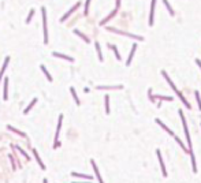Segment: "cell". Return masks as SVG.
Here are the masks:
<instances>
[{"label":"cell","mask_w":201,"mask_h":183,"mask_svg":"<svg viewBox=\"0 0 201 183\" xmlns=\"http://www.w3.org/2000/svg\"><path fill=\"white\" fill-rule=\"evenodd\" d=\"M7 86H8V78L4 79V94H3L4 100H7Z\"/></svg>","instance_id":"23"},{"label":"cell","mask_w":201,"mask_h":183,"mask_svg":"<svg viewBox=\"0 0 201 183\" xmlns=\"http://www.w3.org/2000/svg\"><path fill=\"white\" fill-rule=\"evenodd\" d=\"M156 155H157V157H159V163H160V167H161L163 176H167V170H166L164 161H163V158H161V153H160V150H159V149H157V150H156Z\"/></svg>","instance_id":"6"},{"label":"cell","mask_w":201,"mask_h":183,"mask_svg":"<svg viewBox=\"0 0 201 183\" xmlns=\"http://www.w3.org/2000/svg\"><path fill=\"white\" fill-rule=\"evenodd\" d=\"M7 128H8V130H11V131H14V133H17V134H19V135H21V137H26V134H25V133L19 131V130H17V128H14V127H11V126H8Z\"/></svg>","instance_id":"25"},{"label":"cell","mask_w":201,"mask_h":183,"mask_svg":"<svg viewBox=\"0 0 201 183\" xmlns=\"http://www.w3.org/2000/svg\"><path fill=\"white\" fill-rule=\"evenodd\" d=\"M155 6H156V0H152V3H151V15H149V26L153 25V18H155Z\"/></svg>","instance_id":"7"},{"label":"cell","mask_w":201,"mask_h":183,"mask_svg":"<svg viewBox=\"0 0 201 183\" xmlns=\"http://www.w3.org/2000/svg\"><path fill=\"white\" fill-rule=\"evenodd\" d=\"M44 183H48V182H47V179H45V180H44Z\"/></svg>","instance_id":"36"},{"label":"cell","mask_w":201,"mask_h":183,"mask_svg":"<svg viewBox=\"0 0 201 183\" xmlns=\"http://www.w3.org/2000/svg\"><path fill=\"white\" fill-rule=\"evenodd\" d=\"M136 51H137V45L134 44L133 47H131V51H130V55H129V59H127V62H126V64L127 66H130V63H131V60H133V56H134V54H136Z\"/></svg>","instance_id":"11"},{"label":"cell","mask_w":201,"mask_h":183,"mask_svg":"<svg viewBox=\"0 0 201 183\" xmlns=\"http://www.w3.org/2000/svg\"><path fill=\"white\" fill-rule=\"evenodd\" d=\"M71 175H73V176H77V178H84V179H92V176H89V175H84V174H77V172H73Z\"/></svg>","instance_id":"22"},{"label":"cell","mask_w":201,"mask_h":183,"mask_svg":"<svg viewBox=\"0 0 201 183\" xmlns=\"http://www.w3.org/2000/svg\"><path fill=\"white\" fill-rule=\"evenodd\" d=\"M116 12H118V8H116V10H114V11H112L111 14H109V15H108L107 18H105L104 21H101V22H100V25H105V23H107V22L109 21V19H111V18H114L115 15H116Z\"/></svg>","instance_id":"12"},{"label":"cell","mask_w":201,"mask_h":183,"mask_svg":"<svg viewBox=\"0 0 201 183\" xmlns=\"http://www.w3.org/2000/svg\"><path fill=\"white\" fill-rule=\"evenodd\" d=\"M70 91H71V94H73V97H74V101H75V104H77V105H79L81 103H79V100H78V97H77V93H75V90H74V88H70Z\"/></svg>","instance_id":"21"},{"label":"cell","mask_w":201,"mask_h":183,"mask_svg":"<svg viewBox=\"0 0 201 183\" xmlns=\"http://www.w3.org/2000/svg\"><path fill=\"white\" fill-rule=\"evenodd\" d=\"M74 33H75V34H78V36H79L81 38H82V40H84L85 42H89V41H90V40H89V38H88V37H86L85 34H82V33H81L79 30H74Z\"/></svg>","instance_id":"20"},{"label":"cell","mask_w":201,"mask_h":183,"mask_svg":"<svg viewBox=\"0 0 201 183\" xmlns=\"http://www.w3.org/2000/svg\"><path fill=\"white\" fill-rule=\"evenodd\" d=\"M190 157H191V165H193V171L197 172V167H196V160H194V156H193V152L190 150Z\"/></svg>","instance_id":"26"},{"label":"cell","mask_w":201,"mask_h":183,"mask_svg":"<svg viewBox=\"0 0 201 183\" xmlns=\"http://www.w3.org/2000/svg\"><path fill=\"white\" fill-rule=\"evenodd\" d=\"M179 116L182 120V124H183V130H185V134H186V139H188V143H189V150H191V141H190V135H189V130H188V124H186V119H185V115L183 112L179 109Z\"/></svg>","instance_id":"2"},{"label":"cell","mask_w":201,"mask_h":183,"mask_svg":"<svg viewBox=\"0 0 201 183\" xmlns=\"http://www.w3.org/2000/svg\"><path fill=\"white\" fill-rule=\"evenodd\" d=\"M33 155H34V157H36V160H37V163L40 164V167H41V170H45V165L42 164V161H41V158L38 157V155H37V150L36 149H33Z\"/></svg>","instance_id":"14"},{"label":"cell","mask_w":201,"mask_h":183,"mask_svg":"<svg viewBox=\"0 0 201 183\" xmlns=\"http://www.w3.org/2000/svg\"><path fill=\"white\" fill-rule=\"evenodd\" d=\"M41 12H42V26H44V42L47 44L48 42V30H47V11H45V7L41 8Z\"/></svg>","instance_id":"4"},{"label":"cell","mask_w":201,"mask_h":183,"mask_svg":"<svg viewBox=\"0 0 201 183\" xmlns=\"http://www.w3.org/2000/svg\"><path fill=\"white\" fill-rule=\"evenodd\" d=\"M62 120H63V115H60V116H59V122H57V128H56V135H55V143H54V148H57V146H59V142H57V137H59V133H60Z\"/></svg>","instance_id":"5"},{"label":"cell","mask_w":201,"mask_h":183,"mask_svg":"<svg viewBox=\"0 0 201 183\" xmlns=\"http://www.w3.org/2000/svg\"><path fill=\"white\" fill-rule=\"evenodd\" d=\"M163 3H164V6L167 7V10H168L170 15H174V10H172V8H171V6H170V3H168V0H163Z\"/></svg>","instance_id":"19"},{"label":"cell","mask_w":201,"mask_h":183,"mask_svg":"<svg viewBox=\"0 0 201 183\" xmlns=\"http://www.w3.org/2000/svg\"><path fill=\"white\" fill-rule=\"evenodd\" d=\"M161 75H163V77H164V78H166V81H167V83H168V85L171 86V88H172V90H174V91H175V93H176V94H178V97H179V98L182 100V103H183V104H185V107L190 109V108H191V105L189 104V101H188V100H186V98L183 97V94H182V93H181V91L178 90V88H176V86L174 85V82H172V81L170 79V77H168V75H167V73H166V71H161Z\"/></svg>","instance_id":"1"},{"label":"cell","mask_w":201,"mask_h":183,"mask_svg":"<svg viewBox=\"0 0 201 183\" xmlns=\"http://www.w3.org/2000/svg\"><path fill=\"white\" fill-rule=\"evenodd\" d=\"M90 164H92L93 170H94V174H96V176H97L99 183H104V182H103V179H101V175H100V172H99V168H97V165H96V163H94L93 160H90Z\"/></svg>","instance_id":"8"},{"label":"cell","mask_w":201,"mask_h":183,"mask_svg":"<svg viewBox=\"0 0 201 183\" xmlns=\"http://www.w3.org/2000/svg\"><path fill=\"white\" fill-rule=\"evenodd\" d=\"M156 98H159V100H167V101H171L172 97H167V96H156Z\"/></svg>","instance_id":"30"},{"label":"cell","mask_w":201,"mask_h":183,"mask_svg":"<svg viewBox=\"0 0 201 183\" xmlns=\"http://www.w3.org/2000/svg\"><path fill=\"white\" fill-rule=\"evenodd\" d=\"M196 63H197V64L200 66V68H201V60H200V59H196Z\"/></svg>","instance_id":"34"},{"label":"cell","mask_w":201,"mask_h":183,"mask_svg":"<svg viewBox=\"0 0 201 183\" xmlns=\"http://www.w3.org/2000/svg\"><path fill=\"white\" fill-rule=\"evenodd\" d=\"M109 48L114 51V54H115V56H116V59L118 60H121V55H119V52H118V49H116V47L115 45H109Z\"/></svg>","instance_id":"27"},{"label":"cell","mask_w":201,"mask_h":183,"mask_svg":"<svg viewBox=\"0 0 201 183\" xmlns=\"http://www.w3.org/2000/svg\"><path fill=\"white\" fill-rule=\"evenodd\" d=\"M156 123H157V124H159V126H160V127H163V128H164V130H166V131H167V133H168V134H170V135H172V137H175V134H174V133H172V131H171V130H170L168 127H167V126H166V124H164V123H163V122H161V120H160V119H156Z\"/></svg>","instance_id":"10"},{"label":"cell","mask_w":201,"mask_h":183,"mask_svg":"<svg viewBox=\"0 0 201 183\" xmlns=\"http://www.w3.org/2000/svg\"><path fill=\"white\" fill-rule=\"evenodd\" d=\"M8 62H10V57H6V60H4V63H3V67H2V70H0V79H2L4 71H6V67H7V64H8Z\"/></svg>","instance_id":"15"},{"label":"cell","mask_w":201,"mask_h":183,"mask_svg":"<svg viewBox=\"0 0 201 183\" xmlns=\"http://www.w3.org/2000/svg\"><path fill=\"white\" fill-rule=\"evenodd\" d=\"M54 56L56 57H60V59H64V60H69V62H74L73 57H70V56H66V55H62V54H57V52H54Z\"/></svg>","instance_id":"13"},{"label":"cell","mask_w":201,"mask_h":183,"mask_svg":"<svg viewBox=\"0 0 201 183\" xmlns=\"http://www.w3.org/2000/svg\"><path fill=\"white\" fill-rule=\"evenodd\" d=\"M105 112H107V113H109V97H108V96H105Z\"/></svg>","instance_id":"28"},{"label":"cell","mask_w":201,"mask_h":183,"mask_svg":"<svg viewBox=\"0 0 201 183\" xmlns=\"http://www.w3.org/2000/svg\"><path fill=\"white\" fill-rule=\"evenodd\" d=\"M36 103H37V98H33V101H32V103H30V104H29L27 107L25 108V111H23V113H27L29 111H30V108H33V105H34Z\"/></svg>","instance_id":"18"},{"label":"cell","mask_w":201,"mask_h":183,"mask_svg":"<svg viewBox=\"0 0 201 183\" xmlns=\"http://www.w3.org/2000/svg\"><path fill=\"white\" fill-rule=\"evenodd\" d=\"M194 96H196V100H197L198 108H200V111H201V98H200V94H198V91H196V93H194Z\"/></svg>","instance_id":"29"},{"label":"cell","mask_w":201,"mask_h":183,"mask_svg":"<svg viewBox=\"0 0 201 183\" xmlns=\"http://www.w3.org/2000/svg\"><path fill=\"white\" fill-rule=\"evenodd\" d=\"M119 6H121V0H116V8H119Z\"/></svg>","instance_id":"35"},{"label":"cell","mask_w":201,"mask_h":183,"mask_svg":"<svg viewBox=\"0 0 201 183\" xmlns=\"http://www.w3.org/2000/svg\"><path fill=\"white\" fill-rule=\"evenodd\" d=\"M41 71H42V73L45 74V77L48 78V81H49V82H52V77L49 75V73H48V71H47V68H45L44 66H41Z\"/></svg>","instance_id":"24"},{"label":"cell","mask_w":201,"mask_h":183,"mask_svg":"<svg viewBox=\"0 0 201 183\" xmlns=\"http://www.w3.org/2000/svg\"><path fill=\"white\" fill-rule=\"evenodd\" d=\"M96 51H97V55H99V60L100 62H103V55H101V49H100V44L99 42H96Z\"/></svg>","instance_id":"16"},{"label":"cell","mask_w":201,"mask_h":183,"mask_svg":"<svg viewBox=\"0 0 201 183\" xmlns=\"http://www.w3.org/2000/svg\"><path fill=\"white\" fill-rule=\"evenodd\" d=\"M123 86L122 85H118V86H97V89H122Z\"/></svg>","instance_id":"17"},{"label":"cell","mask_w":201,"mask_h":183,"mask_svg":"<svg viewBox=\"0 0 201 183\" xmlns=\"http://www.w3.org/2000/svg\"><path fill=\"white\" fill-rule=\"evenodd\" d=\"M108 30H111L114 33H118V34H122V36H127V37L134 38V40H138V41H142L144 40L141 36H136V34H131V33H127V32H123V30H118V29H114V27H108Z\"/></svg>","instance_id":"3"},{"label":"cell","mask_w":201,"mask_h":183,"mask_svg":"<svg viewBox=\"0 0 201 183\" xmlns=\"http://www.w3.org/2000/svg\"><path fill=\"white\" fill-rule=\"evenodd\" d=\"M89 4H90V0H86V3H85V15H88V11H89Z\"/></svg>","instance_id":"31"},{"label":"cell","mask_w":201,"mask_h":183,"mask_svg":"<svg viewBox=\"0 0 201 183\" xmlns=\"http://www.w3.org/2000/svg\"><path fill=\"white\" fill-rule=\"evenodd\" d=\"M79 4H81V3H77V4H75V6H74L73 8H70V10H69V12H67V14H66V15H63V17H62V18H60V21H62V22H63V21H66V19H67V18H69V17L71 15V14H73V12L75 11V10H77V8H78V7H79Z\"/></svg>","instance_id":"9"},{"label":"cell","mask_w":201,"mask_h":183,"mask_svg":"<svg viewBox=\"0 0 201 183\" xmlns=\"http://www.w3.org/2000/svg\"><path fill=\"white\" fill-rule=\"evenodd\" d=\"M14 148H17V149H18V150H19V153H22V155H23V156H25L26 158H29V156H27V153H26L25 150H22V149H21V148H19V146H14Z\"/></svg>","instance_id":"32"},{"label":"cell","mask_w":201,"mask_h":183,"mask_svg":"<svg viewBox=\"0 0 201 183\" xmlns=\"http://www.w3.org/2000/svg\"><path fill=\"white\" fill-rule=\"evenodd\" d=\"M33 14H34V10H30V12H29V17H27V19H26V23L30 22V19H32V17H33Z\"/></svg>","instance_id":"33"}]
</instances>
